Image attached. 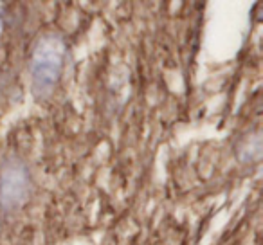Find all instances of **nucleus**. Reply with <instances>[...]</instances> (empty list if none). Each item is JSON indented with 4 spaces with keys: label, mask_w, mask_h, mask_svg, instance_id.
<instances>
[{
    "label": "nucleus",
    "mask_w": 263,
    "mask_h": 245,
    "mask_svg": "<svg viewBox=\"0 0 263 245\" xmlns=\"http://www.w3.org/2000/svg\"><path fill=\"white\" fill-rule=\"evenodd\" d=\"M29 195V177L20 164H11L2 172L0 179V204L15 209L26 202Z\"/></svg>",
    "instance_id": "obj_2"
},
{
    "label": "nucleus",
    "mask_w": 263,
    "mask_h": 245,
    "mask_svg": "<svg viewBox=\"0 0 263 245\" xmlns=\"http://www.w3.org/2000/svg\"><path fill=\"white\" fill-rule=\"evenodd\" d=\"M63 52L65 45L56 34H47L38 42L31 60V78L34 90L40 96H49L58 83L63 65Z\"/></svg>",
    "instance_id": "obj_1"
}]
</instances>
